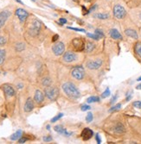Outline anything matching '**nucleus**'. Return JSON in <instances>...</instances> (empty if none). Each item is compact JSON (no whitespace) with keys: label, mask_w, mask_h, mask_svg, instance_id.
I'll use <instances>...</instances> for the list:
<instances>
[{"label":"nucleus","mask_w":141,"mask_h":144,"mask_svg":"<svg viewBox=\"0 0 141 144\" xmlns=\"http://www.w3.org/2000/svg\"><path fill=\"white\" fill-rule=\"evenodd\" d=\"M51 82H52L51 80H50L49 78H48V77H46V78H44L43 81H42V84H43V85H44V86L48 87L51 85Z\"/></svg>","instance_id":"24"},{"label":"nucleus","mask_w":141,"mask_h":144,"mask_svg":"<svg viewBox=\"0 0 141 144\" xmlns=\"http://www.w3.org/2000/svg\"><path fill=\"white\" fill-rule=\"evenodd\" d=\"M59 22H60V25H62V24L66 23L67 20L64 19V18H60V19H59Z\"/></svg>","instance_id":"42"},{"label":"nucleus","mask_w":141,"mask_h":144,"mask_svg":"<svg viewBox=\"0 0 141 144\" xmlns=\"http://www.w3.org/2000/svg\"><path fill=\"white\" fill-rule=\"evenodd\" d=\"M85 42L82 38H75L72 41L73 49L75 52H81L85 49Z\"/></svg>","instance_id":"5"},{"label":"nucleus","mask_w":141,"mask_h":144,"mask_svg":"<svg viewBox=\"0 0 141 144\" xmlns=\"http://www.w3.org/2000/svg\"><path fill=\"white\" fill-rule=\"evenodd\" d=\"M44 93L49 100L55 101L59 96V90L56 86H48L44 89Z\"/></svg>","instance_id":"3"},{"label":"nucleus","mask_w":141,"mask_h":144,"mask_svg":"<svg viewBox=\"0 0 141 144\" xmlns=\"http://www.w3.org/2000/svg\"><path fill=\"white\" fill-rule=\"evenodd\" d=\"M43 141H46V142H48V141H52L51 135H46V136H44L43 137Z\"/></svg>","instance_id":"38"},{"label":"nucleus","mask_w":141,"mask_h":144,"mask_svg":"<svg viewBox=\"0 0 141 144\" xmlns=\"http://www.w3.org/2000/svg\"><path fill=\"white\" fill-rule=\"evenodd\" d=\"M137 80H138V81H141V76L139 77V78H138V79H137Z\"/></svg>","instance_id":"50"},{"label":"nucleus","mask_w":141,"mask_h":144,"mask_svg":"<svg viewBox=\"0 0 141 144\" xmlns=\"http://www.w3.org/2000/svg\"><path fill=\"white\" fill-rule=\"evenodd\" d=\"M125 1L127 2V5L132 8L139 5V4L141 3V0H125Z\"/></svg>","instance_id":"20"},{"label":"nucleus","mask_w":141,"mask_h":144,"mask_svg":"<svg viewBox=\"0 0 141 144\" xmlns=\"http://www.w3.org/2000/svg\"><path fill=\"white\" fill-rule=\"evenodd\" d=\"M133 106L138 109H141V101H135L133 103Z\"/></svg>","instance_id":"37"},{"label":"nucleus","mask_w":141,"mask_h":144,"mask_svg":"<svg viewBox=\"0 0 141 144\" xmlns=\"http://www.w3.org/2000/svg\"><path fill=\"white\" fill-rule=\"evenodd\" d=\"M125 34L129 37H132L133 39H138V34L134 30H132V29H127V30H125Z\"/></svg>","instance_id":"18"},{"label":"nucleus","mask_w":141,"mask_h":144,"mask_svg":"<svg viewBox=\"0 0 141 144\" xmlns=\"http://www.w3.org/2000/svg\"><path fill=\"white\" fill-rule=\"evenodd\" d=\"M52 50H53V53L56 56L62 55V54L64 53V50H65V46L63 44V42H62V41L56 42V44L53 46V47H52Z\"/></svg>","instance_id":"7"},{"label":"nucleus","mask_w":141,"mask_h":144,"mask_svg":"<svg viewBox=\"0 0 141 144\" xmlns=\"http://www.w3.org/2000/svg\"><path fill=\"white\" fill-rule=\"evenodd\" d=\"M94 34H96L98 35L100 38H102V37H104V33L102 32V30H99V29H97V30H95V31H94Z\"/></svg>","instance_id":"32"},{"label":"nucleus","mask_w":141,"mask_h":144,"mask_svg":"<svg viewBox=\"0 0 141 144\" xmlns=\"http://www.w3.org/2000/svg\"><path fill=\"white\" fill-rule=\"evenodd\" d=\"M5 43H6V39L5 38V37L1 36V37H0V46L5 45Z\"/></svg>","instance_id":"39"},{"label":"nucleus","mask_w":141,"mask_h":144,"mask_svg":"<svg viewBox=\"0 0 141 144\" xmlns=\"http://www.w3.org/2000/svg\"><path fill=\"white\" fill-rule=\"evenodd\" d=\"M100 101V98L96 97V96H92V97H89L87 99V103H94V102H99Z\"/></svg>","instance_id":"26"},{"label":"nucleus","mask_w":141,"mask_h":144,"mask_svg":"<svg viewBox=\"0 0 141 144\" xmlns=\"http://www.w3.org/2000/svg\"><path fill=\"white\" fill-rule=\"evenodd\" d=\"M62 90H63L65 94H67L70 98H73V99H78L81 96L79 90L77 89V87L73 83L70 82L64 83L62 85Z\"/></svg>","instance_id":"1"},{"label":"nucleus","mask_w":141,"mask_h":144,"mask_svg":"<svg viewBox=\"0 0 141 144\" xmlns=\"http://www.w3.org/2000/svg\"><path fill=\"white\" fill-rule=\"evenodd\" d=\"M17 86H18V88H23V86H24V85H23L22 84H19V85H17Z\"/></svg>","instance_id":"48"},{"label":"nucleus","mask_w":141,"mask_h":144,"mask_svg":"<svg viewBox=\"0 0 141 144\" xmlns=\"http://www.w3.org/2000/svg\"><path fill=\"white\" fill-rule=\"evenodd\" d=\"M91 109V107H90L89 105H87V104H84V105H82L81 107V110H82V111H86V110H88Z\"/></svg>","instance_id":"36"},{"label":"nucleus","mask_w":141,"mask_h":144,"mask_svg":"<svg viewBox=\"0 0 141 144\" xmlns=\"http://www.w3.org/2000/svg\"><path fill=\"white\" fill-rule=\"evenodd\" d=\"M15 13H16V16L18 17V19L20 20V22H25L29 16L28 12H27L25 10L22 9V8H18V9H16Z\"/></svg>","instance_id":"8"},{"label":"nucleus","mask_w":141,"mask_h":144,"mask_svg":"<svg viewBox=\"0 0 141 144\" xmlns=\"http://www.w3.org/2000/svg\"><path fill=\"white\" fill-rule=\"evenodd\" d=\"M135 52L137 53V55H138L141 58V42L136 43V45H135Z\"/></svg>","instance_id":"27"},{"label":"nucleus","mask_w":141,"mask_h":144,"mask_svg":"<svg viewBox=\"0 0 141 144\" xmlns=\"http://www.w3.org/2000/svg\"><path fill=\"white\" fill-rule=\"evenodd\" d=\"M68 29H70V30H76V31H81V32H85V30H82V29H77V28H71V27H69Z\"/></svg>","instance_id":"41"},{"label":"nucleus","mask_w":141,"mask_h":144,"mask_svg":"<svg viewBox=\"0 0 141 144\" xmlns=\"http://www.w3.org/2000/svg\"><path fill=\"white\" fill-rule=\"evenodd\" d=\"M15 1H16V2H17V3L21 4V5H24V4H23V2H22V1H20V0H15Z\"/></svg>","instance_id":"47"},{"label":"nucleus","mask_w":141,"mask_h":144,"mask_svg":"<svg viewBox=\"0 0 141 144\" xmlns=\"http://www.w3.org/2000/svg\"><path fill=\"white\" fill-rule=\"evenodd\" d=\"M40 29H41V22H40L38 20L34 19L32 23H31L30 29H29V34L33 35V36L38 35Z\"/></svg>","instance_id":"6"},{"label":"nucleus","mask_w":141,"mask_h":144,"mask_svg":"<svg viewBox=\"0 0 141 144\" xmlns=\"http://www.w3.org/2000/svg\"><path fill=\"white\" fill-rule=\"evenodd\" d=\"M120 107H121V104H116V105L113 106V107L111 108V109L109 110V111L111 112V111H114V110H119V109H120Z\"/></svg>","instance_id":"35"},{"label":"nucleus","mask_w":141,"mask_h":144,"mask_svg":"<svg viewBox=\"0 0 141 144\" xmlns=\"http://www.w3.org/2000/svg\"><path fill=\"white\" fill-rule=\"evenodd\" d=\"M46 128H47L48 130H49V129H50V126H49V125H47V127H46Z\"/></svg>","instance_id":"49"},{"label":"nucleus","mask_w":141,"mask_h":144,"mask_svg":"<svg viewBox=\"0 0 141 144\" xmlns=\"http://www.w3.org/2000/svg\"><path fill=\"white\" fill-rule=\"evenodd\" d=\"M136 88L138 89V90H141V84H139L138 85H137V86H136Z\"/></svg>","instance_id":"46"},{"label":"nucleus","mask_w":141,"mask_h":144,"mask_svg":"<svg viewBox=\"0 0 141 144\" xmlns=\"http://www.w3.org/2000/svg\"><path fill=\"white\" fill-rule=\"evenodd\" d=\"M31 138L30 137H26V136H22L21 138L18 140V142L19 143H24L26 141H28V140H30Z\"/></svg>","instance_id":"33"},{"label":"nucleus","mask_w":141,"mask_h":144,"mask_svg":"<svg viewBox=\"0 0 141 144\" xmlns=\"http://www.w3.org/2000/svg\"><path fill=\"white\" fill-rule=\"evenodd\" d=\"M95 138H96V141H97V143H98V144H100V143H101V140H100V135H99L98 134L95 135Z\"/></svg>","instance_id":"43"},{"label":"nucleus","mask_w":141,"mask_h":144,"mask_svg":"<svg viewBox=\"0 0 141 144\" xmlns=\"http://www.w3.org/2000/svg\"><path fill=\"white\" fill-rule=\"evenodd\" d=\"M116 99H117V95H115L114 97H113V99H112V100H111V102H110V103H111V104L114 103V101H115V100H116Z\"/></svg>","instance_id":"45"},{"label":"nucleus","mask_w":141,"mask_h":144,"mask_svg":"<svg viewBox=\"0 0 141 144\" xmlns=\"http://www.w3.org/2000/svg\"><path fill=\"white\" fill-rule=\"evenodd\" d=\"M114 130H115V132L119 133V134H121V133L125 132V127H124L121 124H118L116 126H115Z\"/></svg>","instance_id":"23"},{"label":"nucleus","mask_w":141,"mask_h":144,"mask_svg":"<svg viewBox=\"0 0 141 144\" xmlns=\"http://www.w3.org/2000/svg\"><path fill=\"white\" fill-rule=\"evenodd\" d=\"M87 35L89 38H92V39H94V40H96V41H98V40H100V37L98 36L96 34H90V33H87Z\"/></svg>","instance_id":"29"},{"label":"nucleus","mask_w":141,"mask_h":144,"mask_svg":"<svg viewBox=\"0 0 141 144\" xmlns=\"http://www.w3.org/2000/svg\"><path fill=\"white\" fill-rule=\"evenodd\" d=\"M109 96H110V90H109L108 88H107L106 91H105L104 92L101 94V98L102 99H106V98L109 97Z\"/></svg>","instance_id":"30"},{"label":"nucleus","mask_w":141,"mask_h":144,"mask_svg":"<svg viewBox=\"0 0 141 144\" xmlns=\"http://www.w3.org/2000/svg\"><path fill=\"white\" fill-rule=\"evenodd\" d=\"M71 75L74 79L77 80H82L85 76V71L84 68L81 66H77L75 67H74L72 71H71Z\"/></svg>","instance_id":"4"},{"label":"nucleus","mask_w":141,"mask_h":144,"mask_svg":"<svg viewBox=\"0 0 141 144\" xmlns=\"http://www.w3.org/2000/svg\"><path fill=\"white\" fill-rule=\"evenodd\" d=\"M86 2H91V0H85Z\"/></svg>","instance_id":"51"},{"label":"nucleus","mask_w":141,"mask_h":144,"mask_svg":"<svg viewBox=\"0 0 141 144\" xmlns=\"http://www.w3.org/2000/svg\"><path fill=\"white\" fill-rule=\"evenodd\" d=\"M94 16L95 18H98V19H100V20H106L110 17V15H109L108 13H96L94 14Z\"/></svg>","instance_id":"19"},{"label":"nucleus","mask_w":141,"mask_h":144,"mask_svg":"<svg viewBox=\"0 0 141 144\" xmlns=\"http://www.w3.org/2000/svg\"><path fill=\"white\" fill-rule=\"evenodd\" d=\"M81 8H82V15H87V14H88V10L87 9H86V7L84 5L81 6Z\"/></svg>","instance_id":"40"},{"label":"nucleus","mask_w":141,"mask_h":144,"mask_svg":"<svg viewBox=\"0 0 141 144\" xmlns=\"http://www.w3.org/2000/svg\"><path fill=\"white\" fill-rule=\"evenodd\" d=\"M76 59H77V55H76V54L74 53V52L68 51V52L64 53V55H63V60H64V61H66V62H72Z\"/></svg>","instance_id":"11"},{"label":"nucleus","mask_w":141,"mask_h":144,"mask_svg":"<svg viewBox=\"0 0 141 144\" xmlns=\"http://www.w3.org/2000/svg\"><path fill=\"white\" fill-rule=\"evenodd\" d=\"M33 109H34V102L30 98H29L24 104V110L26 112H30Z\"/></svg>","instance_id":"15"},{"label":"nucleus","mask_w":141,"mask_h":144,"mask_svg":"<svg viewBox=\"0 0 141 144\" xmlns=\"http://www.w3.org/2000/svg\"><path fill=\"white\" fill-rule=\"evenodd\" d=\"M93 135H94V132L88 128H85L81 132V137L84 141H87V140L91 139Z\"/></svg>","instance_id":"13"},{"label":"nucleus","mask_w":141,"mask_h":144,"mask_svg":"<svg viewBox=\"0 0 141 144\" xmlns=\"http://www.w3.org/2000/svg\"><path fill=\"white\" fill-rule=\"evenodd\" d=\"M10 16V11H9V10H3V11L0 12V29L5 25V22L7 21Z\"/></svg>","instance_id":"10"},{"label":"nucleus","mask_w":141,"mask_h":144,"mask_svg":"<svg viewBox=\"0 0 141 144\" xmlns=\"http://www.w3.org/2000/svg\"><path fill=\"white\" fill-rule=\"evenodd\" d=\"M113 16L116 19H119V20H121V19H124V18L127 16V10H126L125 8L123 7L121 5L119 4H117L113 6Z\"/></svg>","instance_id":"2"},{"label":"nucleus","mask_w":141,"mask_h":144,"mask_svg":"<svg viewBox=\"0 0 141 144\" xmlns=\"http://www.w3.org/2000/svg\"><path fill=\"white\" fill-rule=\"evenodd\" d=\"M2 89H3L4 92H5L8 97H13L15 95V90L11 85H4L3 86H2Z\"/></svg>","instance_id":"12"},{"label":"nucleus","mask_w":141,"mask_h":144,"mask_svg":"<svg viewBox=\"0 0 141 144\" xmlns=\"http://www.w3.org/2000/svg\"><path fill=\"white\" fill-rule=\"evenodd\" d=\"M16 47V50L17 52H22L23 50L25 49V45L24 43L19 42V43H17V44H16V47Z\"/></svg>","instance_id":"25"},{"label":"nucleus","mask_w":141,"mask_h":144,"mask_svg":"<svg viewBox=\"0 0 141 144\" xmlns=\"http://www.w3.org/2000/svg\"><path fill=\"white\" fill-rule=\"evenodd\" d=\"M109 35L112 37L113 39H115V40H119V39H122V35L119 32V30H116V29H112L109 31Z\"/></svg>","instance_id":"17"},{"label":"nucleus","mask_w":141,"mask_h":144,"mask_svg":"<svg viewBox=\"0 0 141 144\" xmlns=\"http://www.w3.org/2000/svg\"><path fill=\"white\" fill-rule=\"evenodd\" d=\"M23 136V132L22 130H17L16 133H14L13 135L10 136V140H12V141H16V140H19L21 137Z\"/></svg>","instance_id":"21"},{"label":"nucleus","mask_w":141,"mask_h":144,"mask_svg":"<svg viewBox=\"0 0 141 144\" xmlns=\"http://www.w3.org/2000/svg\"><path fill=\"white\" fill-rule=\"evenodd\" d=\"M55 131H56L57 133H59V134H62V135H67V136H69V135H72V133L71 132H68V130H67L66 129H64L63 127L60 126V125H57V126H56L54 128Z\"/></svg>","instance_id":"16"},{"label":"nucleus","mask_w":141,"mask_h":144,"mask_svg":"<svg viewBox=\"0 0 141 144\" xmlns=\"http://www.w3.org/2000/svg\"><path fill=\"white\" fill-rule=\"evenodd\" d=\"M94 43L91 42V41H87V43H86L85 45V49H86V52L87 53H91L93 50L94 49Z\"/></svg>","instance_id":"22"},{"label":"nucleus","mask_w":141,"mask_h":144,"mask_svg":"<svg viewBox=\"0 0 141 144\" xmlns=\"http://www.w3.org/2000/svg\"><path fill=\"white\" fill-rule=\"evenodd\" d=\"M34 99L35 101L37 102V104H41L43 103V101L44 100V94L42 92L39 90H37L35 92V96H34Z\"/></svg>","instance_id":"14"},{"label":"nucleus","mask_w":141,"mask_h":144,"mask_svg":"<svg viewBox=\"0 0 141 144\" xmlns=\"http://www.w3.org/2000/svg\"><path fill=\"white\" fill-rule=\"evenodd\" d=\"M5 58V51L4 49H0V65L3 64Z\"/></svg>","instance_id":"28"},{"label":"nucleus","mask_w":141,"mask_h":144,"mask_svg":"<svg viewBox=\"0 0 141 144\" xmlns=\"http://www.w3.org/2000/svg\"><path fill=\"white\" fill-rule=\"evenodd\" d=\"M102 65V60L100 59L95 60H89V61L87 62V68L91 70H96L99 69V68Z\"/></svg>","instance_id":"9"},{"label":"nucleus","mask_w":141,"mask_h":144,"mask_svg":"<svg viewBox=\"0 0 141 144\" xmlns=\"http://www.w3.org/2000/svg\"><path fill=\"white\" fill-rule=\"evenodd\" d=\"M93 118H94V116H93V114L92 113H87V117H86V121H87V123H91L93 121Z\"/></svg>","instance_id":"34"},{"label":"nucleus","mask_w":141,"mask_h":144,"mask_svg":"<svg viewBox=\"0 0 141 144\" xmlns=\"http://www.w3.org/2000/svg\"><path fill=\"white\" fill-rule=\"evenodd\" d=\"M62 116H63V114L62 113H60V114H58L57 116H56L55 117H53L51 119V123H55V122H56V121H58L60 118H62Z\"/></svg>","instance_id":"31"},{"label":"nucleus","mask_w":141,"mask_h":144,"mask_svg":"<svg viewBox=\"0 0 141 144\" xmlns=\"http://www.w3.org/2000/svg\"><path fill=\"white\" fill-rule=\"evenodd\" d=\"M58 38H59V35H55L54 36L52 37V41H56Z\"/></svg>","instance_id":"44"}]
</instances>
